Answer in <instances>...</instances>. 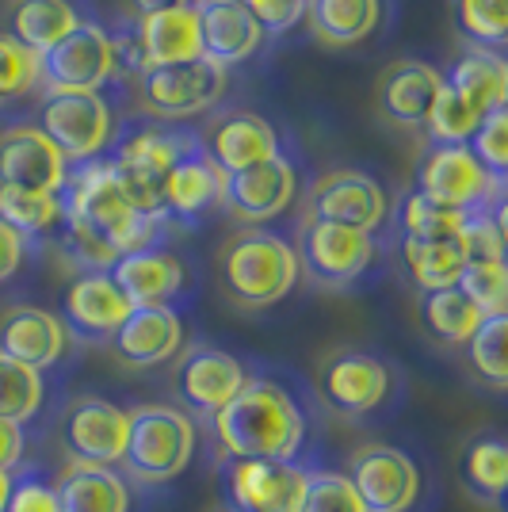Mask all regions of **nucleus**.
<instances>
[{"instance_id": "1a4fd4ad", "label": "nucleus", "mask_w": 508, "mask_h": 512, "mask_svg": "<svg viewBox=\"0 0 508 512\" xmlns=\"http://www.w3.org/2000/svg\"><path fill=\"white\" fill-rule=\"evenodd\" d=\"M424 199L451 211H489L501 203L505 180H493L466 146H432L417 169V188Z\"/></svg>"}, {"instance_id": "72a5a7b5", "label": "nucleus", "mask_w": 508, "mask_h": 512, "mask_svg": "<svg viewBox=\"0 0 508 512\" xmlns=\"http://www.w3.org/2000/svg\"><path fill=\"white\" fill-rule=\"evenodd\" d=\"M421 321L432 341L447 344V348H459V344L474 337V329L482 325V314H478V306L466 299L459 287H444V291L421 295Z\"/></svg>"}, {"instance_id": "a19ab883", "label": "nucleus", "mask_w": 508, "mask_h": 512, "mask_svg": "<svg viewBox=\"0 0 508 512\" xmlns=\"http://www.w3.org/2000/svg\"><path fill=\"white\" fill-rule=\"evenodd\" d=\"M466 299L478 306L482 318L508 314V268L505 260H482V264H466L459 283Z\"/></svg>"}, {"instance_id": "5701e85b", "label": "nucleus", "mask_w": 508, "mask_h": 512, "mask_svg": "<svg viewBox=\"0 0 508 512\" xmlns=\"http://www.w3.org/2000/svg\"><path fill=\"white\" fill-rule=\"evenodd\" d=\"M199 146L226 176L264 165V161L283 153L276 127L256 111H226V115H218L211 127L199 134Z\"/></svg>"}, {"instance_id": "de8ad7c7", "label": "nucleus", "mask_w": 508, "mask_h": 512, "mask_svg": "<svg viewBox=\"0 0 508 512\" xmlns=\"http://www.w3.org/2000/svg\"><path fill=\"white\" fill-rule=\"evenodd\" d=\"M23 260H27V241L0 222V287H4L8 279L20 276Z\"/></svg>"}, {"instance_id": "f03ea898", "label": "nucleus", "mask_w": 508, "mask_h": 512, "mask_svg": "<svg viewBox=\"0 0 508 512\" xmlns=\"http://www.w3.org/2000/svg\"><path fill=\"white\" fill-rule=\"evenodd\" d=\"M218 283L230 302L245 310H268L283 302L298 283L295 245L268 226H245L218 249Z\"/></svg>"}, {"instance_id": "6ab92c4d", "label": "nucleus", "mask_w": 508, "mask_h": 512, "mask_svg": "<svg viewBox=\"0 0 508 512\" xmlns=\"http://www.w3.org/2000/svg\"><path fill=\"white\" fill-rule=\"evenodd\" d=\"M73 348V337L65 333L62 318L43 306H8L0 314V356L23 363L39 375H50L62 367Z\"/></svg>"}, {"instance_id": "6e6552de", "label": "nucleus", "mask_w": 508, "mask_h": 512, "mask_svg": "<svg viewBox=\"0 0 508 512\" xmlns=\"http://www.w3.org/2000/svg\"><path fill=\"white\" fill-rule=\"evenodd\" d=\"M138 77V100L153 119L161 123H180L191 115L211 111L226 88H230V69L214 65L211 58H191L180 65H157L142 69Z\"/></svg>"}, {"instance_id": "49530a36", "label": "nucleus", "mask_w": 508, "mask_h": 512, "mask_svg": "<svg viewBox=\"0 0 508 512\" xmlns=\"http://www.w3.org/2000/svg\"><path fill=\"white\" fill-rule=\"evenodd\" d=\"M241 4L253 12V20L264 27V35H279L306 16V0H241Z\"/></svg>"}, {"instance_id": "37998d69", "label": "nucleus", "mask_w": 508, "mask_h": 512, "mask_svg": "<svg viewBox=\"0 0 508 512\" xmlns=\"http://www.w3.org/2000/svg\"><path fill=\"white\" fill-rule=\"evenodd\" d=\"M298 512H363V505L356 490H352V482H348V474L310 467L306 497H302V509Z\"/></svg>"}, {"instance_id": "2f4dec72", "label": "nucleus", "mask_w": 508, "mask_h": 512, "mask_svg": "<svg viewBox=\"0 0 508 512\" xmlns=\"http://www.w3.org/2000/svg\"><path fill=\"white\" fill-rule=\"evenodd\" d=\"M0 222L8 230L31 245V241H43V237H54L65 222V203L62 192H27V188H4L0 184Z\"/></svg>"}, {"instance_id": "a18cd8bd", "label": "nucleus", "mask_w": 508, "mask_h": 512, "mask_svg": "<svg viewBox=\"0 0 508 512\" xmlns=\"http://www.w3.org/2000/svg\"><path fill=\"white\" fill-rule=\"evenodd\" d=\"M4 512H65L54 478H46L39 467H16L12 470V490Z\"/></svg>"}, {"instance_id": "b1692460", "label": "nucleus", "mask_w": 508, "mask_h": 512, "mask_svg": "<svg viewBox=\"0 0 508 512\" xmlns=\"http://www.w3.org/2000/svg\"><path fill=\"white\" fill-rule=\"evenodd\" d=\"M222 180L226 172L214 165L211 157L199 146V134L188 150L180 153V161L172 165L169 180H165V218L169 226H195L203 214L222 207Z\"/></svg>"}, {"instance_id": "4be33fe9", "label": "nucleus", "mask_w": 508, "mask_h": 512, "mask_svg": "<svg viewBox=\"0 0 508 512\" xmlns=\"http://www.w3.org/2000/svg\"><path fill=\"white\" fill-rule=\"evenodd\" d=\"M107 276L115 279V287L127 295L130 306H172L176 310V302L188 291V268L165 245H149V249L119 256Z\"/></svg>"}, {"instance_id": "a878e982", "label": "nucleus", "mask_w": 508, "mask_h": 512, "mask_svg": "<svg viewBox=\"0 0 508 512\" xmlns=\"http://www.w3.org/2000/svg\"><path fill=\"white\" fill-rule=\"evenodd\" d=\"M440 88H444V73L436 65L402 58L382 69L379 85H375V104L398 127H424L428 107Z\"/></svg>"}, {"instance_id": "7ed1b4c3", "label": "nucleus", "mask_w": 508, "mask_h": 512, "mask_svg": "<svg viewBox=\"0 0 508 512\" xmlns=\"http://www.w3.org/2000/svg\"><path fill=\"white\" fill-rule=\"evenodd\" d=\"M191 142H195L191 130H172L169 123H130V127L115 130L104 161L111 165L134 211L169 222L165 218V180Z\"/></svg>"}, {"instance_id": "c85d7f7f", "label": "nucleus", "mask_w": 508, "mask_h": 512, "mask_svg": "<svg viewBox=\"0 0 508 512\" xmlns=\"http://www.w3.org/2000/svg\"><path fill=\"white\" fill-rule=\"evenodd\" d=\"M81 23L73 0H12L8 4V35L20 39L27 50L46 54Z\"/></svg>"}, {"instance_id": "412c9836", "label": "nucleus", "mask_w": 508, "mask_h": 512, "mask_svg": "<svg viewBox=\"0 0 508 512\" xmlns=\"http://www.w3.org/2000/svg\"><path fill=\"white\" fill-rule=\"evenodd\" d=\"M107 344H111L115 360L134 367V371L161 367V363L176 360L184 352L180 310H172V306H134Z\"/></svg>"}, {"instance_id": "ddd939ff", "label": "nucleus", "mask_w": 508, "mask_h": 512, "mask_svg": "<svg viewBox=\"0 0 508 512\" xmlns=\"http://www.w3.org/2000/svg\"><path fill=\"white\" fill-rule=\"evenodd\" d=\"M58 444L69 455V463L119 467L127 448V409L96 394L73 398L58 413Z\"/></svg>"}, {"instance_id": "603ef678", "label": "nucleus", "mask_w": 508, "mask_h": 512, "mask_svg": "<svg viewBox=\"0 0 508 512\" xmlns=\"http://www.w3.org/2000/svg\"><path fill=\"white\" fill-rule=\"evenodd\" d=\"M222 512H230V509H222Z\"/></svg>"}, {"instance_id": "f8f14e48", "label": "nucleus", "mask_w": 508, "mask_h": 512, "mask_svg": "<svg viewBox=\"0 0 508 512\" xmlns=\"http://www.w3.org/2000/svg\"><path fill=\"white\" fill-rule=\"evenodd\" d=\"M245 379L249 367L214 344H191L176 356L172 367V390L180 398V409L203 421H211L218 409L230 406V398L245 386Z\"/></svg>"}, {"instance_id": "423d86ee", "label": "nucleus", "mask_w": 508, "mask_h": 512, "mask_svg": "<svg viewBox=\"0 0 508 512\" xmlns=\"http://www.w3.org/2000/svg\"><path fill=\"white\" fill-rule=\"evenodd\" d=\"M298 272L314 287H329V291H344L356 287L379 260V241L375 234H360L352 226H337V222H321V218H302L298 230Z\"/></svg>"}, {"instance_id": "bb28decb", "label": "nucleus", "mask_w": 508, "mask_h": 512, "mask_svg": "<svg viewBox=\"0 0 508 512\" xmlns=\"http://www.w3.org/2000/svg\"><path fill=\"white\" fill-rule=\"evenodd\" d=\"M444 85L466 107H474L482 119L497 107H508V65L497 50H486V46H470L463 58L451 65Z\"/></svg>"}, {"instance_id": "3c124183", "label": "nucleus", "mask_w": 508, "mask_h": 512, "mask_svg": "<svg viewBox=\"0 0 508 512\" xmlns=\"http://www.w3.org/2000/svg\"><path fill=\"white\" fill-rule=\"evenodd\" d=\"M8 490H12V470H0V512L8 505Z\"/></svg>"}, {"instance_id": "ea45409f", "label": "nucleus", "mask_w": 508, "mask_h": 512, "mask_svg": "<svg viewBox=\"0 0 508 512\" xmlns=\"http://www.w3.org/2000/svg\"><path fill=\"white\" fill-rule=\"evenodd\" d=\"M482 123V115L474 111V107H466L451 88H440L436 92V100L428 107V119H424V130L432 134V142L436 146H466L470 142V134L478 130Z\"/></svg>"}, {"instance_id": "f3484780", "label": "nucleus", "mask_w": 508, "mask_h": 512, "mask_svg": "<svg viewBox=\"0 0 508 512\" xmlns=\"http://www.w3.org/2000/svg\"><path fill=\"white\" fill-rule=\"evenodd\" d=\"M134 310L107 272H81L62 291V325L73 341L107 344Z\"/></svg>"}, {"instance_id": "f257e3e1", "label": "nucleus", "mask_w": 508, "mask_h": 512, "mask_svg": "<svg viewBox=\"0 0 508 512\" xmlns=\"http://www.w3.org/2000/svg\"><path fill=\"white\" fill-rule=\"evenodd\" d=\"M222 459H272L314 467L318 451V398L306 386L276 375H249L245 386L211 421Z\"/></svg>"}, {"instance_id": "f704fd0d", "label": "nucleus", "mask_w": 508, "mask_h": 512, "mask_svg": "<svg viewBox=\"0 0 508 512\" xmlns=\"http://www.w3.org/2000/svg\"><path fill=\"white\" fill-rule=\"evenodd\" d=\"M46 398H50L46 375L0 356V421H12L20 428L35 425L43 417Z\"/></svg>"}, {"instance_id": "58836bf2", "label": "nucleus", "mask_w": 508, "mask_h": 512, "mask_svg": "<svg viewBox=\"0 0 508 512\" xmlns=\"http://www.w3.org/2000/svg\"><path fill=\"white\" fill-rule=\"evenodd\" d=\"M43 85V54L27 50L20 39L0 31V107L16 104Z\"/></svg>"}, {"instance_id": "2eb2a0df", "label": "nucleus", "mask_w": 508, "mask_h": 512, "mask_svg": "<svg viewBox=\"0 0 508 512\" xmlns=\"http://www.w3.org/2000/svg\"><path fill=\"white\" fill-rule=\"evenodd\" d=\"M306 218L352 226L360 234H375L390 218V199L375 176L360 169H333L314 180L306 195Z\"/></svg>"}, {"instance_id": "c03bdc74", "label": "nucleus", "mask_w": 508, "mask_h": 512, "mask_svg": "<svg viewBox=\"0 0 508 512\" xmlns=\"http://www.w3.org/2000/svg\"><path fill=\"white\" fill-rule=\"evenodd\" d=\"M466 150L478 157V165H482L493 180H505L508 176V107L489 111L486 119L478 123V130L470 134Z\"/></svg>"}, {"instance_id": "aec40b11", "label": "nucleus", "mask_w": 508, "mask_h": 512, "mask_svg": "<svg viewBox=\"0 0 508 512\" xmlns=\"http://www.w3.org/2000/svg\"><path fill=\"white\" fill-rule=\"evenodd\" d=\"M69 176V161L50 146L35 123H12L0 130V184L27 192L58 195Z\"/></svg>"}, {"instance_id": "8fccbe9b", "label": "nucleus", "mask_w": 508, "mask_h": 512, "mask_svg": "<svg viewBox=\"0 0 508 512\" xmlns=\"http://www.w3.org/2000/svg\"><path fill=\"white\" fill-rule=\"evenodd\" d=\"M195 0H127V8L134 16H149V12H165V8H184Z\"/></svg>"}, {"instance_id": "473e14b6", "label": "nucleus", "mask_w": 508, "mask_h": 512, "mask_svg": "<svg viewBox=\"0 0 508 512\" xmlns=\"http://www.w3.org/2000/svg\"><path fill=\"white\" fill-rule=\"evenodd\" d=\"M402 264L413 287L428 295V291H444V287L459 283L466 256L459 237H451V241H405L402 237Z\"/></svg>"}, {"instance_id": "e433bc0d", "label": "nucleus", "mask_w": 508, "mask_h": 512, "mask_svg": "<svg viewBox=\"0 0 508 512\" xmlns=\"http://www.w3.org/2000/svg\"><path fill=\"white\" fill-rule=\"evenodd\" d=\"M463 222L466 211L440 207V203L424 199L421 192H409L398 207V230L405 241H451V237H459Z\"/></svg>"}, {"instance_id": "4c0bfd02", "label": "nucleus", "mask_w": 508, "mask_h": 512, "mask_svg": "<svg viewBox=\"0 0 508 512\" xmlns=\"http://www.w3.org/2000/svg\"><path fill=\"white\" fill-rule=\"evenodd\" d=\"M451 20L470 46L497 50L508 35V0H451Z\"/></svg>"}, {"instance_id": "393cba45", "label": "nucleus", "mask_w": 508, "mask_h": 512, "mask_svg": "<svg viewBox=\"0 0 508 512\" xmlns=\"http://www.w3.org/2000/svg\"><path fill=\"white\" fill-rule=\"evenodd\" d=\"M195 16H199L203 58H211L222 69L241 65L264 46V27L241 0H195Z\"/></svg>"}, {"instance_id": "c756f323", "label": "nucleus", "mask_w": 508, "mask_h": 512, "mask_svg": "<svg viewBox=\"0 0 508 512\" xmlns=\"http://www.w3.org/2000/svg\"><path fill=\"white\" fill-rule=\"evenodd\" d=\"M459 482L463 490L486 505V509H497L505 505V490H508V444L501 436H478L470 440L459 455Z\"/></svg>"}, {"instance_id": "9d476101", "label": "nucleus", "mask_w": 508, "mask_h": 512, "mask_svg": "<svg viewBox=\"0 0 508 512\" xmlns=\"http://www.w3.org/2000/svg\"><path fill=\"white\" fill-rule=\"evenodd\" d=\"M310 467L272 459H222L218 482L230 512H298Z\"/></svg>"}, {"instance_id": "cd10ccee", "label": "nucleus", "mask_w": 508, "mask_h": 512, "mask_svg": "<svg viewBox=\"0 0 508 512\" xmlns=\"http://www.w3.org/2000/svg\"><path fill=\"white\" fill-rule=\"evenodd\" d=\"M54 486L65 512H130V486L115 467L69 463Z\"/></svg>"}, {"instance_id": "0eeeda50", "label": "nucleus", "mask_w": 508, "mask_h": 512, "mask_svg": "<svg viewBox=\"0 0 508 512\" xmlns=\"http://www.w3.org/2000/svg\"><path fill=\"white\" fill-rule=\"evenodd\" d=\"M35 127L69 165L100 161L115 138V119L104 92H46Z\"/></svg>"}, {"instance_id": "4468645a", "label": "nucleus", "mask_w": 508, "mask_h": 512, "mask_svg": "<svg viewBox=\"0 0 508 512\" xmlns=\"http://www.w3.org/2000/svg\"><path fill=\"white\" fill-rule=\"evenodd\" d=\"M348 482L363 512H413L421 501V467L390 444H367L348 463Z\"/></svg>"}, {"instance_id": "9b49d317", "label": "nucleus", "mask_w": 508, "mask_h": 512, "mask_svg": "<svg viewBox=\"0 0 508 512\" xmlns=\"http://www.w3.org/2000/svg\"><path fill=\"white\" fill-rule=\"evenodd\" d=\"M115 77H119L115 35H107L100 23L81 20L62 43L43 54L46 92H100Z\"/></svg>"}, {"instance_id": "09e8293b", "label": "nucleus", "mask_w": 508, "mask_h": 512, "mask_svg": "<svg viewBox=\"0 0 508 512\" xmlns=\"http://www.w3.org/2000/svg\"><path fill=\"white\" fill-rule=\"evenodd\" d=\"M23 455H27V428L0 421V470L23 467Z\"/></svg>"}, {"instance_id": "20e7f679", "label": "nucleus", "mask_w": 508, "mask_h": 512, "mask_svg": "<svg viewBox=\"0 0 508 512\" xmlns=\"http://www.w3.org/2000/svg\"><path fill=\"white\" fill-rule=\"evenodd\" d=\"M199 448V428L180 406H134L127 409V448L123 478L161 486L191 467Z\"/></svg>"}, {"instance_id": "c9c22d12", "label": "nucleus", "mask_w": 508, "mask_h": 512, "mask_svg": "<svg viewBox=\"0 0 508 512\" xmlns=\"http://www.w3.org/2000/svg\"><path fill=\"white\" fill-rule=\"evenodd\" d=\"M505 341H508V314H493V318H482V325L474 329V337L463 344L470 371H474L489 390H505L508 386Z\"/></svg>"}, {"instance_id": "7c9ffc66", "label": "nucleus", "mask_w": 508, "mask_h": 512, "mask_svg": "<svg viewBox=\"0 0 508 512\" xmlns=\"http://www.w3.org/2000/svg\"><path fill=\"white\" fill-rule=\"evenodd\" d=\"M306 20L321 43L356 46L375 35L382 0H306Z\"/></svg>"}, {"instance_id": "a211bd4d", "label": "nucleus", "mask_w": 508, "mask_h": 512, "mask_svg": "<svg viewBox=\"0 0 508 512\" xmlns=\"http://www.w3.org/2000/svg\"><path fill=\"white\" fill-rule=\"evenodd\" d=\"M295 165L279 153L264 165L230 172L222 180V207L249 226H268L295 203Z\"/></svg>"}, {"instance_id": "79ce46f5", "label": "nucleus", "mask_w": 508, "mask_h": 512, "mask_svg": "<svg viewBox=\"0 0 508 512\" xmlns=\"http://www.w3.org/2000/svg\"><path fill=\"white\" fill-rule=\"evenodd\" d=\"M466 264H482V260H505V199L489 211H470L459 230Z\"/></svg>"}, {"instance_id": "dca6fc26", "label": "nucleus", "mask_w": 508, "mask_h": 512, "mask_svg": "<svg viewBox=\"0 0 508 512\" xmlns=\"http://www.w3.org/2000/svg\"><path fill=\"white\" fill-rule=\"evenodd\" d=\"M115 50H119V54L130 50V58L123 65H130L134 73L157 69V65H180V62H191V58H203L195 4L138 16L134 31H130V43H119V39H115Z\"/></svg>"}, {"instance_id": "39448f33", "label": "nucleus", "mask_w": 508, "mask_h": 512, "mask_svg": "<svg viewBox=\"0 0 508 512\" xmlns=\"http://www.w3.org/2000/svg\"><path fill=\"white\" fill-rule=\"evenodd\" d=\"M394 367L367 348H337L318 363L314 398L344 421H371L394 402Z\"/></svg>"}]
</instances>
